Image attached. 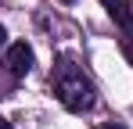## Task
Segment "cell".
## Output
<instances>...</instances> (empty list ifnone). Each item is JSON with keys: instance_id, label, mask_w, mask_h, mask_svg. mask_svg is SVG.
Wrapping results in <instances>:
<instances>
[{"instance_id": "8", "label": "cell", "mask_w": 133, "mask_h": 129, "mask_svg": "<svg viewBox=\"0 0 133 129\" xmlns=\"http://www.w3.org/2000/svg\"><path fill=\"white\" fill-rule=\"evenodd\" d=\"M61 4H72V0H61Z\"/></svg>"}, {"instance_id": "3", "label": "cell", "mask_w": 133, "mask_h": 129, "mask_svg": "<svg viewBox=\"0 0 133 129\" xmlns=\"http://www.w3.org/2000/svg\"><path fill=\"white\" fill-rule=\"evenodd\" d=\"M4 68H7L15 79H25V75L32 72V47H29L25 40L11 43V47H7V54H4Z\"/></svg>"}, {"instance_id": "6", "label": "cell", "mask_w": 133, "mask_h": 129, "mask_svg": "<svg viewBox=\"0 0 133 129\" xmlns=\"http://www.w3.org/2000/svg\"><path fill=\"white\" fill-rule=\"evenodd\" d=\"M4 43H7V29L0 25V47H4Z\"/></svg>"}, {"instance_id": "1", "label": "cell", "mask_w": 133, "mask_h": 129, "mask_svg": "<svg viewBox=\"0 0 133 129\" xmlns=\"http://www.w3.org/2000/svg\"><path fill=\"white\" fill-rule=\"evenodd\" d=\"M50 86L58 93V101L72 111V115H87L97 104V86L90 83V75L72 61V58H58L54 72H50Z\"/></svg>"}, {"instance_id": "5", "label": "cell", "mask_w": 133, "mask_h": 129, "mask_svg": "<svg viewBox=\"0 0 133 129\" xmlns=\"http://www.w3.org/2000/svg\"><path fill=\"white\" fill-rule=\"evenodd\" d=\"M101 129H126V126H122V122H104Z\"/></svg>"}, {"instance_id": "7", "label": "cell", "mask_w": 133, "mask_h": 129, "mask_svg": "<svg viewBox=\"0 0 133 129\" xmlns=\"http://www.w3.org/2000/svg\"><path fill=\"white\" fill-rule=\"evenodd\" d=\"M0 129H11V122H7V118H0Z\"/></svg>"}, {"instance_id": "2", "label": "cell", "mask_w": 133, "mask_h": 129, "mask_svg": "<svg viewBox=\"0 0 133 129\" xmlns=\"http://www.w3.org/2000/svg\"><path fill=\"white\" fill-rule=\"evenodd\" d=\"M101 7H104L111 18L119 22V29H122L119 47H122L126 61L133 64V0H101Z\"/></svg>"}, {"instance_id": "4", "label": "cell", "mask_w": 133, "mask_h": 129, "mask_svg": "<svg viewBox=\"0 0 133 129\" xmlns=\"http://www.w3.org/2000/svg\"><path fill=\"white\" fill-rule=\"evenodd\" d=\"M15 86H18V79L0 64V97H11V90H15Z\"/></svg>"}]
</instances>
